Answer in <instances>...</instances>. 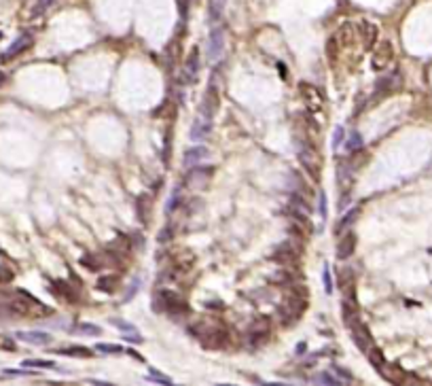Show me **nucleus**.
Masks as SVG:
<instances>
[{"label":"nucleus","instance_id":"nucleus-8","mask_svg":"<svg viewBox=\"0 0 432 386\" xmlns=\"http://www.w3.org/2000/svg\"><path fill=\"white\" fill-rule=\"evenodd\" d=\"M356 34H358L360 38V45H363V49H373V47L377 45V36H379V30L377 26L369 19H360L358 23H356Z\"/></svg>","mask_w":432,"mask_h":386},{"label":"nucleus","instance_id":"nucleus-29","mask_svg":"<svg viewBox=\"0 0 432 386\" xmlns=\"http://www.w3.org/2000/svg\"><path fill=\"white\" fill-rule=\"evenodd\" d=\"M312 382H314V384H329V386H339V384H341V380L332 378L331 373H318V376L314 378Z\"/></svg>","mask_w":432,"mask_h":386},{"label":"nucleus","instance_id":"nucleus-2","mask_svg":"<svg viewBox=\"0 0 432 386\" xmlns=\"http://www.w3.org/2000/svg\"><path fill=\"white\" fill-rule=\"evenodd\" d=\"M305 306H307V291L305 289H293L288 295L284 297V303L280 306V320H282L284 327H290L295 325L297 320L303 316L305 312Z\"/></svg>","mask_w":432,"mask_h":386},{"label":"nucleus","instance_id":"nucleus-14","mask_svg":"<svg viewBox=\"0 0 432 386\" xmlns=\"http://www.w3.org/2000/svg\"><path fill=\"white\" fill-rule=\"evenodd\" d=\"M354 34H356V26H354V23H349V21H346V23H341V26L335 30V34L331 36V40L335 45H339V47H349V45H352Z\"/></svg>","mask_w":432,"mask_h":386},{"label":"nucleus","instance_id":"nucleus-1","mask_svg":"<svg viewBox=\"0 0 432 386\" xmlns=\"http://www.w3.org/2000/svg\"><path fill=\"white\" fill-rule=\"evenodd\" d=\"M191 333L203 344V348L216 350L229 344V329L216 318H201L191 325Z\"/></svg>","mask_w":432,"mask_h":386},{"label":"nucleus","instance_id":"nucleus-3","mask_svg":"<svg viewBox=\"0 0 432 386\" xmlns=\"http://www.w3.org/2000/svg\"><path fill=\"white\" fill-rule=\"evenodd\" d=\"M155 310L159 314H172V316H186L191 312L189 303L183 299V295L174 293V291H159L155 295Z\"/></svg>","mask_w":432,"mask_h":386},{"label":"nucleus","instance_id":"nucleus-26","mask_svg":"<svg viewBox=\"0 0 432 386\" xmlns=\"http://www.w3.org/2000/svg\"><path fill=\"white\" fill-rule=\"evenodd\" d=\"M366 356H369V361L373 363V367H375V369H379V367H382L383 363H386V359H383V354H382V350H379L377 346H373L369 352H366Z\"/></svg>","mask_w":432,"mask_h":386},{"label":"nucleus","instance_id":"nucleus-32","mask_svg":"<svg viewBox=\"0 0 432 386\" xmlns=\"http://www.w3.org/2000/svg\"><path fill=\"white\" fill-rule=\"evenodd\" d=\"M322 280H324V291L331 295V293H332V276H331V267H329V265H324Z\"/></svg>","mask_w":432,"mask_h":386},{"label":"nucleus","instance_id":"nucleus-12","mask_svg":"<svg viewBox=\"0 0 432 386\" xmlns=\"http://www.w3.org/2000/svg\"><path fill=\"white\" fill-rule=\"evenodd\" d=\"M356 242H358V238H356L354 231L343 233V236L339 238V242H337V248H335L337 259H339V261L349 259V257L354 255V250H356Z\"/></svg>","mask_w":432,"mask_h":386},{"label":"nucleus","instance_id":"nucleus-11","mask_svg":"<svg viewBox=\"0 0 432 386\" xmlns=\"http://www.w3.org/2000/svg\"><path fill=\"white\" fill-rule=\"evenodd\" d=\"M212 172H214V168H193V170L189 172V176H186V180H184V185L189 187V189H193V191H201L203 187H206L208 183H210V178H212Z\"/></svg>","mask_w":432,"mask_h":386},{"label":"nucleus","instance_id":"nucleus-4","mask_svg":"<svg viewBox=\"0 0 432 386\" xmlns=\"http://www.w3.org/2000/svg\"><path fill=\"white\" fill-rule=\"evenodd\" d=\"M297 155H299V161H301L303 170L307 172V176L318 183L320 176H322V159H320V153L312 144H307L305 140H303V142H297Z\"/></svg>","mask_w":432,"mask_h":386},{"label":"nucleus","instance_id":"nucleus-33","mask_svg":"<svg viewBox=\"0 0 432 386\" xmlns=\"http://www.w3.org/2000/svg\"><path fill=\"white\" fill-rule=\"evenodd\" d=\"M13 280V272L7 265H0V282H11Z\"/></svg>","mask_w":432,"mask_h":386},{"label":"nucleus","instance_id":"nucleus-39","mask_svg":"<svg viewBox=\"0 0 432 386\" xmlns=\"http://www.w3.org/2000/svg\"><path fill=\"white\" fill-rule=\"evenodd\" d=\"M2 81H4V74H2V72H0V85H2Z\"/></svg>","mask_w":432,"mask_h":386},{"label":"nucleus","instance_id":"nucleus-25","mask_svg":"<svg viewBox=\"0 0 432 386\" xmlns=\"http://www.w3.org/2000/svg\"><path fill=\"white\" fill-rule=\"evenodd\" d=\"M356 216H358V208H352V210H349V212H348V214H346V216H343V219L339 221V225H337L335 229L339 231V233H341V231H346L348 227H349V225H352L354 221H356Z\"/></svg>","mask_w":432,"mask_h":386},{"label":"nucleus","instance_id":"nucleus-17","mask_svg":"<svg viewBox=\"0 0 432 386\" xmlns=\"http://www.w3.org/2000/svg\"><path fill=\"white\" fill-rule=\"evenodd\" d=\"M212 132V119H206V117H197L195 119V123H193V130H191V138L195 140H203L208 136V134Z\"/></svg>","mask_w":432,"mask_h":386},{"label":"nucleus","instance_id":"nucleus-35","mask_svg":"<svg viewBox=\"0 0 432 386\" xmlns=\"http://www.w3.org/2000/svg\"><path fill=\"white\" fill-rule=\"evenodd\" d=\"M53 2V0H38L36 2V7H34V15H38V13H43V11L49 7V4Z\"/></svg>","mask_w":432,"mask_h":386},{"label":"nucleus","instance_id":"nucleus-22","mask_svg":"<svg viewBox=\"0 0 432 386\" xmlns=\"http://www.w3.org/2000/svg\"><path fill=\"white\" fill-rule=\"evenodd\" d=\"M116 284H119V278L116 276H104V278L98 280V289L106 291V293H113V291L116 289Z\"/></svg>","mask_w":432,"mask_h":386},{"label":"nucleus","instance_id":"nucleus-10","mask_svg":"<svg viewBox=\"0 0 432 386\" xmlns=\"http://www.w3.org/2000/svg\"><path fill=\"white\" fill-rule=\"evenodd\" d=\"M349 333H352V340H354V344L356 346H358L360 350H363V352L366 354L369 352V350L375 346V344H373V337H371V333H369V329H366L365 327V323L363 320H356V323L349 327Z\"/></svg>","mask_w":432,"mask_h":386},{"label":"nucleus","instance_id":"nucleus-5","mask_svg":"<svg viewBox=\"0 0 432 386\" xmlns=\"http://www.w3.org/2000/svg\"><path fill=\"white\" fill-rule=\"evenodd\" d=\"M299 93H301L303 104H305V108L309 110V113H320V110H324L326 98H324V93H322L320 87L312 85V83H301Z\"/></svg>","mask_w":432,"mask_h":386},{"label":"nucleus","instance_id":"nucleus-30","mask_svg":"<svg viewBox=\"0 0 432 386\" xmlns=\"http://www.w3.org/2000/svg\"><path fill=\"white\" fill-rule=\"evenodd\" d=\"M96 350H98V352H104V354H119V352H123V348L116 346V344H98Z\"/></svg>","mask_w":432,"mask_h":386},{"label":"nucleus","instance_id":"nucleus-37","mask_svg":"<svg viewBox=\"0 0 432 386\" xmlns=\"http://www.w3.org/2000/svg\"><path fill=\"white\" fill-rule=\"evenodd\" d=\"M318 193H320V216L326 219V195L324 191H318Z\"/></svg>","mask_w":432,"mask_h":386},{"label":"nucleus","instance_id":"nucleus-16","mask_svg":"<svg viewBox=\"0 0 432 386\" xmlns=\"http://www.w3.org/2000/svg\"><path fill=\"white\" fill-rule=\"evenodd\" d=\"M223 45H225V32L223 28H212V32H210V60H218L220 55H223Z\"/></svg>","mask_w":432,"mask_h":386},{"label":"nucleus","instance_id":"nucleus-38","mask_svg":"<svg viewBox=\"0 0 432 386\" xmlns=\"http://www.w3.org/2000/svg\"><path fill=\"white\" fill-rule=\"evenodd\" d=\"M89 384H100V386H110L108 382H102V380H89Z\"/></svg>","mask_w":432,"mask_h":386},{"label":"nucleus","instance_id":"nucleus-19","mask_svg":"<svg viewBox=\"0 0 432 386\" xmlns=\"http://www.w3.org/2000/svg\"><path fill=\"white\" fill-rule=\"evenodd\" d=\"M341 310H343V323H346L348 329L356 323V320H360V316H358V306H356V301L346 299V301L341 303Z\"/></svg>","mask_w":432,"mask_h":386},{"label":"nucleus","instance_id":"nucleus-21","mask_svg":"<svg viewBox=\"0 0 432 386\" xmlns=\"http://www.w3.org/2000/svg\"><path fill=\"white\" fill-rule=\"evenodd\" d=\"M72 333H77V335H89V337H96V335H100V333H102V329H100V327H96V325H89V323H81V325L74 327Z\"/></svg>","mask_w":432,"mask_h":386},{"label":"nucleus","instance_id":"nucleus-31","mask_svg":"<svg viewBox=\"0 0 432 386\" xmlns=\"http://www.w3.org/2000/svg\"><path fill=\"white\" fill-rule=\"evenodd\" d=\"M57 352H60V354H70V356H87V354H89V350L77 346V348H62V350H57Z\"/></svg>","mask_w":432,"mask_h":386},{"label":"nucleus","instance_id":"nucleus-13","mask_svg":"<svg viewBox=\"0 0 432 386\" xmlns=\"http://www.w3.org/2000/svg\"><path fill=\"white\" fill-rule=\"evenodd\" d=\"M32 47V34H21L17 40H13L11 43V47L7 51H4L2 55H0V60L2 62H11V60H15L17 55H21L26 49H30Z\"/></svg>","mask_w":432,"mask_h":386},{"label":"nucleus","instance_id":"nucleus-6","mask_svg":"<svg viewBox=\"0 0 432 386\" xmlns=\"http://www.w3.org/2000/svg\"><path fill=\"white\" fill-rule=\"evenodd\" d=\"M220 104V91H218V83H216V79L212 77L210 79V83L206 87V93H203V100H201V110L199 115L206 117V119H212L216 108H218Z\"/></svg>","mask_w":432,"mask_h":386},{"label":"nucleus","instance_id":"nucleus-7","mask_svg":"<svg viewBox=\"0 0 432 386\" xmlns=\"http://www.w3.org/2000/svg\"><path fill=\"white\" fill-rule=\"evenodd\" d=\"M373 57H371V66H373V70H386V66L390 62L394 60V47H392V43L390 40H382L379 45H375L373 47Z\"/></svg>","mask_w":432,"mask_h":386},{"label":"nucleus","instance_id":"nucleus-36","mask_svg":"<svg viewBox=\"0 0 432 386\" xmlns=\"http://www.w3.org/2000/svg\"><path fill=\"white\" fill-rule=\"evenodd\" d=\"M176 202H178V189H174V191H172V197H170V202H167V208H166V212H172V210H174V206H176Z\"/></svg>","mask_w":432,"mask_h":386},{"label":"nucleus","instance_id":"nucleus-28","mask_svg":"<svg viewBox=\"0 0 432 386\" xmlns=\"http://www.w3.org/2000/svg\"><path fill=\"white\" fill-rule=\"evenodd\" d=\"M110 323H113L115 327H119V329L123 331L125 335H133V333L138 331V329H136V327H133L132 323H127V320H123V318H110Z\"/></svg>","mask_w":432,"mask_h":386},{"label":"nucleus","instance_id":"nucleus-27","mask_svg":"<svg viewBox=\"0 0 432 386\" xmlns=\"http://www.w3.org/2000/svg\"><path fill=\"white\" fill-rule=\"evenodd\" d=\"M360 147H363V138H360L358 132H352V134L348 136V140H346V149L354 153V151H358Z\"/></svg>","mask_w":432,"mask_h":386},{"label":"nucleus","instance_id":"nucleus-34","mask_svg":"<svg viewBox=\"0 0 432 386\" xmlns=\"http://www.w3.org/2000/svg\"><path fill=\"white\" fill-rule=\"evenodd\" d=\"M343 140V127H337L335 134H332V149H337Z\"/></svg>","mask_w":432,"mask_h":386},{"label":"nucleus","instance_id":"nucleus-9","mask_svg":"<svg viewBox=\"0 0 432 386\" xmlns=\"http://www.w3.org/2000/svg\"><path fill=\"white\" fill-rule=\"evenodd\" d=\"M271 261H276V263H280V265H284V267H293V265L299 263V248H295L293 242L280 244V246L273 250Z\"/></svg>","mask_w":432,"mask_h":386},{"label":"nucleus","instance_id":"nucleus-18","mask_svg":"<svg viewBox=\"0 0 432 386\" xmlns=\"http://www.w3.org/2000/svg\"><path fill=\"white\" fill-rule=\"evenodd\" d=\"M208 155H210V153H208V149H206V147H199V144H197V147L189 149V151L184 153V166H186V168L199 166L201 159H206Z\"/></svg>","mask_w":432,"mask_h":386},{"label":"nucleus","instance_id":"nucleus-23","mask_svg":"<svg viewBox=\"0 0 432 386\" xmlns=\"http://www.w3.org/2000/svg\"><path fill=\"white\" fill-rule=\"evenodd\" d=\"M147 380H153V382L166 384V386H172V384H174V380H172L170 376H166V373H161V371H157V369H149Z\"/></svg>","mask_w":432,"mask_h":386},{"label":"nucleus","instance_id":"nucleus-24","mask_svg":"<svg viewBox=\"0 0 432 386\" xmlns=\"http://www.w3.org/2000/svg\"><path fill=\"white\" fill-rule=\"evenodd\" d=\"M21 365L23 367H38V369H53L55 367L53 361H45V359H26Z\"/></svg>","mask_w":432,"mask_h":386},{"label":"nucleus","instance_id":"nucleus-15","mask_svg":"<svg viewBox=\"0 0 432 386\" xmlns=\"http://www.w3.org/2000/svg\"><path fill=\"white\" fill-rule=\"evenodd\" d=\"M184 74H186V77L183 79L184 83H193L195 77L199 74V49H197V47H193V49H191V53H189V57H186V62H184Z\"/></svg>","mask_w":432,"mask_h":386},{"label":"nucleus","instance_id":"nucleus-40","mask_svg":"<svg viewBox=\"0 0 432 386\" xmlns=\"http://www.w3.org/2000/svg\"><path fill=\"white\" fill-rule=\"evenodd\" d=\"M0 38H2V32H0Z\"/></svg>","mask_w":432,"mask_h":386},{"label":"nucleus","instance_id":"nucleus-20","mask_svg":"<svg viewBox=\"0 0 432 386\" xmlns=\"http://www.w3.org/2000/svg\"><path fill=\"white\" fill-rule=\"evenodd\" d=\"M17 337L23 342H32V344H49L51 342V335L49 333H43V331H19Z\"/></svg>","mask_w":432,"mask_h":386}]
</instances>
